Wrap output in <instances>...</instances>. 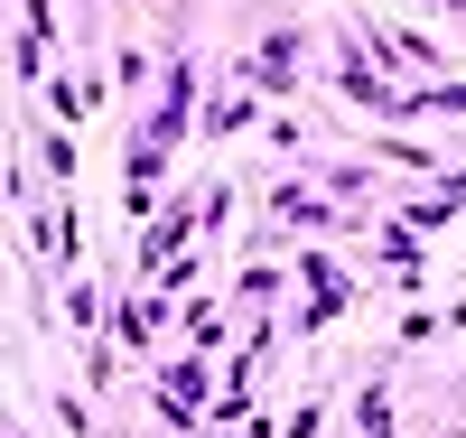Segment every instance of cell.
Instances as JSON below:
<instances>
[{"label":"cell","instance_id":"cell-1","mask_svg":"<svg viewBox=\"0 0 466 438\" xmlns=\"http://www.w3.org/2000/svg\"><path fill=\"white\" fill-rule=\"evenodd\" d=\"M336 308H345V270L336 261H308V317H299V327H327Z\"/></svg>","mask_w":466,"mask_h":438},{"label":"cell","instance_id":"cell-2","mask_svg":"<svg viewBox=\"0 0 466 438\" xmlns=\"http://www.w3.org/2000/svg\"><path fill=\"white\" fill-rule=\"evenodd\" d=\"M187 224H197V215H187V206H168L159 224H149V233H140V270H149V261H168V252L187 243Z\"/></svg>","mask_w":466,"mask_h":438}]
</instances>
